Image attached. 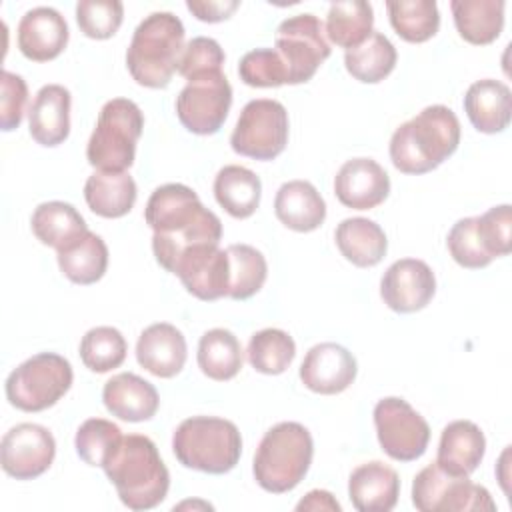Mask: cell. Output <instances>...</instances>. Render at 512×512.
<instances>
[{
    "mask_svg": "<svg viewBox=\"0 0 512 512\" xmlns=\"http://www.w3.org/2000/svg\"><path fill=\"white\" fill-rule=\"evenodd\" d=\"M388 18L392 28L406 42H426L440 26V12L434 0H388Z\"/></svg>",
    "mask_w": 512,
    "mask_h": 512,
    "instance_id": "37",
    "label": "cell"
},
{
    "mask_svg": "<svg viewBox=\"0 0 512 512\" xmlns=\"http://www.w3.org/2000/svg\"><path fill=\"white\" fill-rule=\"evenodd\" d=\"M56 456L52 432L34 422H22L10 428L0 444L2 470L16 480L42 476Z\"/></svg>",
    "mask_w": 512,
    "mask_h": 512,
    "instance_id": "13",
    "label": "cell"
},
{
    "mask_svg": "<svg viewBox=\"0 0 512 512\" xmlns=\"http://www.w3.org/2000/svg\"><path fill=\"white\" fill-rule=\"evenodd\" d=\"M136 182L128 172L96 170L84 184V200L88 208L102 218H120L128 214L136 202Z\"/></svg>",
    "mask_w": 512,
    "mask_h": 512,
    "instance_id": "28",
    "label": "cell"
},
{
    "mask_svg": "<svg viewBox=\"0 0 512 512\" xmlns=\"http://www.w3.org/2000/svg\"><path fill=\"white\" fill-rule=\"evenodd\" d=\"M220 238H222V222L212 210H206L196 222H192L190 226L178 232H172V234L154 232L152 250L156 256V262L170 272L184 250L198 244H220Z\"/></svg>",
    "mask_w": 512,
    "mask_h": 512,
    "instance_id": "33",
    "label": "cell"
},
{
    "mask_svg": "<svg viewBox=\"0 0 512 512\" xmlns=\"http://www.w3.org/2000/svg\"><path fill=\"white\" fill-rule=\"evenodd\" d=\"M30 226L42 244L56 250L66 248L88 230L82 214L72 204L62 200H50L36 206Z\"/></svg>",
    "mask_w": 512,
    "mask_h": 512,
    "instance_id": "32",
    "label": "cell"
},
{
    "mask_svg": "<svg viewBox=\"0 0 512 512\" xmlns=\"http://www.w3.org/2000/svg\"><path fill=\"white\" fill-rule=\"evenodd\" d=\"M68 24L64 16L50 6L28 10L18 22V48L34 62L54 60L68 44Z\"/></svg>",
    "mask_w": 512,
    "mask_h": 512,
    "instance_id": "18",
    "label": "cell"
},
{
    "mask_svg": "<svg viewBox=\"0 0 512 512\" xmlns=\"http://www.w3.org/2000/svg\"><path fill=\"white\" fill-rule=\"evenodd\" d=\"M464 110L478 132L496 134L508 128L512 116L510 88L494 78L470 84L464 96Z\"/></svg>",
    "mask_w": 512,
    "mask_h": 512,
    "instance_id": "25",
    "label": "cell"
},
{
    "mask_svg": "<svg viewBox=\"0 0 512 512\" xmlns=\"http://www.w3.org/2000/svg\"><path fill=\"white\" fill-rule=\"evenodd\" d=\"M374 26V10L364 0H342L332 2L326 16V36L340 48H354L362 44Z\"/></svg>",
    "mask_w": 512,
    "mask_h": 512,
    "instance_id": "35",
    "label": "cell"
},
{
    "mask_svg": "<svg viewBox=\"0 0 512 512\" xmlns=\"http://www.w3.org/2000/svg\"><path fill=\"white\" fill-rule=\"evenodd\" d=\"M188 356V346L184 334L168 324L156 322L142 330L136 342V360L138 364L158 378L176 376Z\"/></svg>",
    "mask_w": 512,
    "mask_h": 512,
    "instance_id": "20",
    "label": "cell"
},
{
    "mask_svg": "<svg viewBox=\"0 0 512 512\" xmlns=\"http://www.w3.org/2000/svg\"><path fill=\"white\" fill-rule=\"evenodd\" d=\"M184 24L172 12H152L134 30L126 50L130 76L146 88H166L178 72Z\"/></svg>",
    "mask_w": 512,
    "mask_h": 512,
    "instance_id": "3",
    "label": "cell"
},
{
    "mask_svg": "<svg viewBox=\"0 0 512 512\" xmlns=\"http://www.w3.org/2000/svg\"><path fill=\"white\" fill-rule=\"evenodd\" d=\"M224 64V50L214 38L208 36H196L192 38L178 60V72L190 80L192 76L212 72V70H222Z\"/></svg>",
    "mask_w": 512,
    "mask_h": 512,
    "instance_id": "46",
    "label": "cell"
},
{
    "mask_svg": "<svg viewBox=\"0 0 512 512\" xmlns=\"http://www.w3.org/2000/svg\"><path fill=\"white\" fill-rule=\"evenodd\" d=\"M70 90L62 84L42 86L28 110L30 136L42 146H58L70 134Z\"/></svg>",
    "mask_w": 512,
    "mask_h": 512,
    "instance_id": "23",
    "label": "cell"
},
{
    "mask_svg": "<svg viewBox=\"0 0 512 512\" xmlns=\"http://www.w3.org/2000/svg\"><path fill=\"white\" fill-rule=\"evenodd\" d=\"M122 430L104 418H88L76 430L74 446L78 456L90 466H104L122 442Z\"/></svg>",
    "mask_w": 512,
    "mask_h": 512,
    "instance_id": "41",
    "label": "cell"
},
{
    "mask_svg": "<svg viewBox=\"0 0 512 512\" xmlns=\"http://www.w3.org/2000/svg\"><path fill=\"white\" fill-rule=\"evenodd\" d=\"M274 50L288 68V84L308 82L330 56L324 24L310 12L282 20L276 30Z\"/></svg>",
    "mask_w": 512,
    "mask_h": 512,
    "instance_id": "11",
    "label": "cell"
},
{
    "mask_svg": "<svg viewBox=\"0 0 512 512\" xmlns=\"http://www.w3.org/2000/svg\"><path fill=\"white\" fill-rule=\"evenodd\" d=\"M504 0H452L458 34L476 46L494 42L504 28Z\"/></svg>",
    "mask_w": 512,
    "mask_h": 512,
    "instance_id": "30",
    "label": "cell"
},
{
    "mask_svg": "<svg viewBox=\"0 0 512 512\" xmlns=\"http://www.w3.org/2000/svg\"><path fill=\"white\" fill-rule=\"evenodd\" d=\"M288 144V112L272 98L250 100L232 130L230 146L254 160H274Z\"/></svg>",
    "mask_w": 512,
    "mask_h": 512,
    "instance_id": "8",
    "label": "cell"
},
{
    "mask_svg": "<svg viewBox=\"0 0 512 512\" xmlns=\"http://www.w3.org/2000/svg\"><path fill=\"white\" fill-rule=\"evenodd\" d=\"M274 212L286 228L312 232L326 218V202L308 180H290L278 188Z\"/></svg>",
    "mask_w": 512,
    "mask_h": 512,
    "instance_id": "26",
    "label": "cell"
},
{
    "mask_svg": "<svg viewBox=\"0 0 512 512\" xmlns=\"http://www.w3.org/2000/svg\"><path fill=\"white\" fill-rule=\"evenodd\" d=\"M458 144V116L444 104H432L394 130L390 160L404 174H426L452 156Z\"/></svg>",
    "mask_w": 512,
    "mask_h": 512,
    "instance_id": "1",
    "label": "cell"
},
{
    "mask_svg": "<svg viewBox=\"0 0 512 512\" xmlns=\"http://www.w3.org/2000/svg\"><path fill=\"white\" fill-rule=\"evenodd\" d=\"M486 452L484 432L470 420H454L440 434L436 464L450 474L470 476Z\"/></svg>",
    "mask_w": 512,
    "mask_h": 512,
    "instance_id": "24",
    "label": "cell"
},
{
    "mask_svg": "<svg viewBox=\"0 0 512 512\" xmlns=\"http://www.w3.org/2000/svg\"><path fill=\"white\" fill-rule=\"evenodd\" d=\"M262 196L260 178L244 166L228 164L214 178V198L232 218H248L256 212Z\"/></svg>",
    "mask_w": 512,
    "mask_h": 512,
    "instance_id": "31",
    "label": "cell"
},
{
    "mask_svg": "<svg viewBox=\"0 0 512 512\" xmlns=\"http://www.w3.org/2000/svg\"><path fill=\"white\" fill-rule=\"evenodd\" d=\"M296 510H332L340 512V502L328 490H310L298 504Z\"/></svg>",
    "mask_w": 512,
    "mask_h": 512,
    "instance_id": "49",
    "label": "cell"
},
{
    "mask_svg": "<svg viewBox=\"0 0 512 512\" xmlns=\"http://www.w3.org/2000/svg\"><path fill=\"white\" fill-rule=\"evenodd\" d=\"M356 372V358L348 348L336 342H320L312 346L300 364L302 384L324 396L344 392L354 382Z\"/></svg>",
    "mask_w": 512,
    "mask_h": 512,
    "instance_id": "16",
    "label": "cell"
},
{
    "mask_svg": "<svg viewBox=\"0 0 512 512\" xmlns=\"http://www.w3.org/2000/svg\"><path fill=\"white\" fill-rule=\"evenodd\" d=\"M412 504L420 512L496 510L490 492L468 476L450 474L436 462L422 468L412 482Z\"/></svg>",
    "mask_w": 512,
    "mask_h": 512,
    "instance_id": "9",
    "label": "cell"
},
{
    "mask_svg": "<svg viewBox=\"0 0 512 512\" xmlns=\"http://www.w3.org/2000/svg\"><path fill=\"white\" fill-rule=\"evenodd\" d=\"M478 236L486 254L494 260L506 256L512 250V212L510 204L492 206L484 214L476 216Z\"/></svg>",
    "mask_w": 512,
    "mask_h": 512,
    "instance_id": "45",
    "label": "cell"
},
{
    "mask_svg": "<svg viewBox=\"0 0 512 512\" xmlns=\"http://www.w3.org/2000/svg\"><path fill=\"white\" fill-rule=\"evenodd\" d=\"M170 272L176 274L184 288L200 300L212 302L228 296V254L226 250H220L218 244H198L184 250Z\"/></svg>",
    "mask_w": 512,
    "mask_h": 512,
    "instance_id": "14",
    "label": "cell"
},
{
    "mask_svg": "<svg viewBox=\"0 0 512 512\" xmlns=\"http://www.w3.org/2000/svg\"><path fill=\"white\" fill-rule=\"evenodd\" d=\"M374 426L382 450L398 462L418 460L430 442V426L404 398L388 396L374 406Z\"/></svg>",
    "mask_w": 512,
    "mask_h": 512,
    "instance_id": "12",
    "label": "cell"
},
{
    "mask_svg": "<svg viewBox=\"0 0 512 512\" xmlns=\"http://www.w3.org/2000/svg\"><path fill=\"white\" fill-rule=\"evenodd\" d=\"M314 442L300 422H278L260 440L254 454V480L270 494L294 490L306 476Z\"/></svg>",
    "mask_w": 512,
    "mask_h": 512,
    "instance_id": "4",
    "label": "cell"
},
{
    "mask_svg": "<svg viewBox=\"0 0 512 512\" xmlns=\"http://www.w3.org/2000/svg\"><path fill=\"white\" fill-rule=\"evenodd\" d=\"M246 356L256 372L276 376L292 364L296 344L288 332L280 328H264L250 336Z\"/></svg>",
    "mask_w": 512,
    "mask_h": 512,
    "instance_id": "39",
    "label": "cell"
},
{
    "mask_svg": "<svg viewBox=\"0 0 512 512\" xmlns=\"http://www.w3.org/2000/svg\"><path fill=\"white\" fill-rule=\"evenodd\" d=\"M334 194L346 208L370 210L388 198L390 178L376 160L352 158L336 172Z\"/></svg>",
    "mask_w": 512,
    "mask_h": 512,
    "instance_id": "17",
    "label": "cell"
},
{
    "mask_svg": "<svg viewBox=\"0 0 512 512\" xmlns=\"http://www.w3.org/2000/svg\"><path fill=\"white\" fill-rule=\"evenodd\" d=\"M70 362L56 352H40L16 366L6 378V398L22 412L54 406L72 386Z\"/></svg>",
    "mask_w": 512,
    "mask_h": 512,
    "instance_id": "7",
    "label": "cell"
},
{
    "mask_svg": "<svg viewBox=\"0 0 512 512\" xmlns=\"http://www.w3.org/2000/svg\"><path fill=\"white\" fill-rule=\"evenodd\" d=\"M228 266H230V284L228 298L248 300L254 296L266 282L268 264L260 250L250 244H230L226 248Z\"/></svg>",
    "mask_w": 512,
    "mask_h": 512,
    "instance_id": "38",
    "label": "cell"
},
{
    "mask_svg": "<svg viewBox=\"0 0 512 512\" xmlns=\"http://www.w3.org/2000/svg\"><path fill=\"white\" fill-rule=\"evenodd\" d=\"M124 6L120 0H80L76 4V22L80 30L94 40L114 36L122 24Z\"/></svg>",
    "mask_w": 512,
    "mask_h": 512,
    "instance_id": "43",
    "label": "cell"
},
{
    "mask_svg": "<svg viewBox=\"0 0 512 512\" xmlns=\"http://www.w3.org/2000/svg\"><path fill=\"white\" fill-rule=\"evenodd\" d=\"M102 468L130 510L156 508L168 494L170 472L156 444L144 434L124 436Z\"/></svg>",
    "mask_w": 512,
    "mask_h": 512,
    "instance_id": "2",
    "label": "cell"
},
{
    "mask_svg": "<svg viewBox=\"0 0 512 512\" xmlns=\"http://www.w3.org/2000/svg\"><path fill=\"white\" fill-rule=\"evenodd\" d=\"M238 76L254 88H276L288 84V68L274 48H256L238 62Z\"/></svg>",
    "mask_w": 512,
    "mask_h": 512,
    "instance_id": "42",
    "label": "cell"
},
{
    "mask_svg": "<svg viewBox=\"0 0 512 512\" xmlns=\"http://www.w3.org/2000/svg\"><path fill=\"white\" fill-rule=\"evenodd\" d=\"M446 246H448V252L454 258V262L460 264L462 268L478 270V268H484L492 262V258L486 254V250L482 246V240L478 236L476 216L460 218L450 228L448 238H446Z\"/></svg>",
    "mask_w": 512,
    "mask_h": 512,
    "instance_id": "44",
    "label": "cell"
},
{
    "mask_svg": "<svg viewBox=\"0 0 512 512\" xmlns=\"http://www.w3.org/2000/svg\"><path fill=\"white\" fill-rule=\"evenodd\" d=\"M240 6L238 0H188L186 8L202 22H222Z\"/></svg>",
    "mask_w": 512,
    "mask_h": 512,
    "instance_id": "48",
    "label": "cell"
},
{
    "mask_svg": "<svg viewBox=\"0 0 512 512\" xmlns=\"http://www.w3.org/2000/svg\"><path fill=\"white\" fill-rule=\"evenodd\" d=\"M334 240L340 254L358 268L376 266L388 250V240L380 224L362 216L342 220L336 226Z\"/></svg>",
    "mask_w": 512,
    "mask_h": 512,
    "instance_id": "27",
    "label": "cell"
},
{
    "mask_svg": "<svg viewBox=\"0 0 512 512\" xmlns=\"http://www.w3.org/2000/svg\"><path fill=\"white\" fill-rule=\"evenodd\" d=\"M232 86L222 70L192 76L176 98L180 124L200 136L216 134L230 110Z\"/></svg>",
    "mask_w": 512,
    "mask_h": 512,
    "instance_id": "10",
    "label": "cell"
},
{
    "mask_svg": "<svg viewBox=\"0 0 512 512\" xmlns=\"http://www.w3.org/2000/svg\"><path fill=\"white\" fill-rule=\"evenodd\" d=\"M56 260L60 272L70 282L88 286L104 276L108 268V246L98 234L86 230L72 244L56 250Z\"/></svg>",
    "mask_w": 512,
    "mask_h": 512,
    "instance_id": "29",
    "label": "cell"
},
{
    "mask_svg": "<svg viewBox=\"0 0 512 512\" xmlns=\"http://www.w3.org/2000/svg\"><path fill=\"white\" fill-rule=\"evenodd\" d=\"M196 360L204 376L216 382H224L240 372L244 354L234 332L226 328H212L202 334Z\"/></svg>",
    "mask_w": 512,
    "mask_h": 512,
    "instance_id": "34",
    "label": "cell"
},
{
    "mask_svg": "<svg viewBox=\"0 0 512 512\" xmlns=\"http://www.w3.org/2000/svg\"><path fill=\"white\" fill-rule=\"evenodd\" d=\"M144 114L128 98L108 100L86 146V158L96 170L126 172L134 164L136 142L142 136Z\"/></svg>",
    "mask_w": 512,
    "mask_h": 512,
    "instance_id": "6",
    "label": "cell"
},
{
    "mask_svg": "<svg viewBox=\"0 0 512 512\" xmlns=\"http://www.w3.org/2000/svg\"><path fill=\"white\" fill-rule=\"evenodd\" d=\"M348 496L358 512H390L400 496V478L380 460L364 462L348 478Z\"/></svg>",
    "mask_w": 512,
    "mask_h": 512,
    "instance_id": "22",
    "label": "cell"
},
{
    "mask_svg": "<svg viewBox=\"0 0 512 512\" xmlns=\"http://www.w3.org/2000/svg\"><path fill=\"white\" fill-rule=\"evenodd\" d=\"M128 344L118 328L96 326L80 340V358L92 372L104 374L118 368L126 360Z\"/></svg>",
    "mask_w": 512,
    "mask_h": 512,
    "instance_id": "40",
    "label": "cell"
},
{
    "mask_svg": "<svg viewBox=\"0 0 512 512\" xmlns=\"http://www.w3.org/2000/svg\"><path fill=\"white\" fill-rule=\"evenodd\" d=\"M398 54L394 44L382 34L374 32L358 46L348 48L344 54V66L348 74L364 84H376L384 80L396 66Z\"/></svg>",
    "mask_w": 512,
    "mask_h": 512,
    "instance_id": "36",
    "label": "cell"
},
{
    "mask_svg": "<svg viewBox=\"0 0 512 512\" xmlns=\"http://www.w3.org/2000/svg\"><path fill=\"white\" fill-rule=\"evenodd\" d=\"M106 410L126 422L150 420L160 406V396L154 384L134 372L114 374L102 388Z\"/></svg>",
    "mask_w": 512,
    "mask_h": 512,
    "instance_id": "21",
    "label": "cell"
},
{
    "mask_svg": "<svg viewBox=\"0 0 512 512\" xmlns=\"http://www.w3.org/2000/svg\"><path fill=\"white\" fill-rule=\"evenodd\" d=\"M208 208L198 194L178 182L158 186L144 208L146 224L158 234H172L196 222Z\"/></svg>",
    "mask_w": 512,
    "mask_h": 512,
    "instance_id": "19",
    "label": "cell"
},
{
    "mask_svg": "<svg viewBox=\"0 0 512 512\" xmlns=\"http://www.w3.org/2000/svg\"><path fill=\"white\" fill-rule=\"evenodd\" d=\"M176 460L206 474L230 472L242 454V436L234 422L218 416H192L178 424L172 436Z\"/></svg>",
    "mask_w": 512,
    "mask_h": 512,
    "instance_id": "5",
    "label": "cell"
},
{
    "mask_svg": "<svg viewBox=\"0 0 512 512\" xmlns=\"http://www.w3.org/2000/svg\"><path fill=\"white\" fill-rule=\"evenodd\" d=\"M434 292V272L418 258H400L392 262L380 280V296L384 304L400 314L422 310L434 298Z\"/></svg>",
    "mask_w": 512,
    "mask_h": 512,
    "instance_id": "15",
    "label": "cell"
},
{
    "mask_svg": "<svg viewBox=\"0 0 512 512\" xmlns=\"http://www.w3.org/2000/svg\"><path fill=\"white\" fill-rule=\"evenodd\" d=\"M0 124L4 132H10L20 126L22 116L26 112V102H28V86L22 76L2 70L0 74Z\"/></svg>",
    "mask_w": 512,
    "mask_h": 512,
    "instance_id": "47",
    "label": "cell"
}]
</instances>
